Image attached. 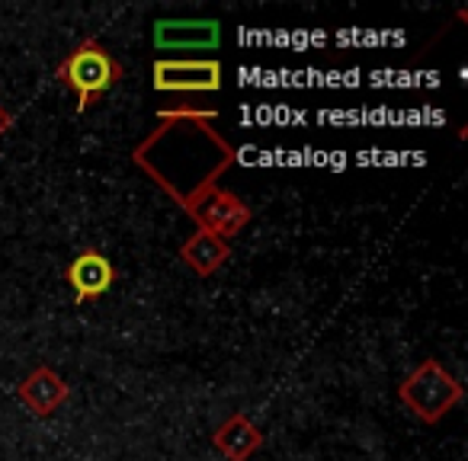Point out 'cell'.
<instances>
[{"instance_id": "cell-8", "label": "cell", "mask_w": 468, "mask_h": 461, "mask_svg": "<svg viewBox=\"0 0 468 461\" xmlns=\"http://www.w3.org/2000/svg\"><path fill=\"white\" fill-rule=\"evenodd\" d=\"M16 397H20V403L29 410V414L46 420V416H52L55 410H61L68 401H71V384H68L55 369L39 365V369H33L20 384H16Z\"/></svg>"}, {"instance_id": "cell-10", "label": "cell", "mask_w": 468, "mask_h": 461, "mask_svg": "<svg viewBox=\"0 0 468 461\" xmlns=\"http://www.w3.org/2000/svg\"><path fill=\"white\" fill-rule=\"evenodd\" d=\"M228 257H231L228 241L208 235V231H193V235L186 237V244L180 247V260L186 263L196 276H202V279L218 273V269L228 263Z\"/></svg>"}, {"instance_id": "cell-7", "label": "cell", "mask_w": 468, "mask_h": 461, "mask_svg": "<svg viewBox=\"0 0 468 461\" xmlns=\"http://www.w3.org/2000/svg\"><path fill=\"white\" fill-rule=\"evenodd\" d=\"M68 286L74 288V301L87 305V301H97L110 292V286L116 282V267L110 263V257L97 247L80 250L71 260V267L65 269Z\"/></svg>"}, {"instance_id": "cell-1", "label": "cell", "mask_w": 468, "mask_h": 461, "mask_svg": "<svg viewBox=\"0 0 468 461\" xmlns=\"http://www.w3.org/2000/svg\"><path fill=\"white\" fill-rule=\"evenodd\" d=\"M218 112L206 106H176L157 112V125L132 148V163L193 218L196 205L218 189L238 148L215 129Z\"/></svg>"}, {"instance_id": "cell-6", "label": "cell", "mask_w": 468, "mask_h": 461, "mask_svg": "<svg viewBox=\"0 0 468 461\" xmlns=\"http://www.w3.org/2000/svg\"><path fill=\"white\" fill-rule=\"evenodd\" d=\"M221 46L218 20H157L154 48L157 52H215Z\"/></svg>"}, {"instance_id": "cell-9", "label": "cell", "mask_w": 468, "mask_h": 461, "mask_svg": "<svg viewBox=\"0 0 468 461\" xmlns=\"http://www.w3.org/2000/svg\"><path fill=\"white\" fill-rule=\"evenodd\" d=\"M212 445L225 455L228 461H248L257 448L263 445L261 426H254L248 414H231L218 429L212 433Z\"/></svg>"}, {"instance_id": "cell-4", "label": "cell", "mask_w": 468, "mask_h": 461, "mask_svg": "<svg viewBox=\"0 0 468 461\" xmlns=\"http://www.w3.org/2000/svg\"><path fill=\"white\" fill-rule=\"evenodd\" d=\"M151 84L157 93H218L225 84L221 61L215 58H157L151 65Z\"/></svg>"}, {"instance_id": "cell-11", "label": "cell", "mask_w": 468, "mask_h": 461, "mask_svg": "<svg viewBox=\"0 0 468 461\" xmlns=\"http://www.w3.org/2000/svg\"><path fill=\"white\" fill-rule=\"evenodd\" d=\"M14 122H16V119H14V112H10V110H4V106H0V138H4L10 129H14Z\"/></svg>"}, {"instance_id": "cell-5", "label": "cell", "mask_w": 468, "mask_h": 461, "mask_svg": "<svg viewBox=\"0 0 468 461\" xmlns=\"http://www.w3.org/2000/svg\"><path fill=\"white\" fill-rule=\"evenodd\" d=\"M254 218V208L241 199V195H234L231 189H215L208 193L206 199L196 205L193 221L199 231H208V235L221 237V241H231L250 225Z\"/></svg>"}, {"instance_id": "cell-3", "label": "cell", "mask_w": 468, "mask_h": 461, "mask_svg": "<svg viewBox=\"0 0 468 461\" xmlns=\"http://www.w3.org/2000/svg\"><path fill=\"white\" fill-rule=\"evenodd\" d=\"M398 397H401V403L420 423H440L455 403H462L465 388H462L452 372L442 369V362L423 359V362L398 384Z\"/></svg>"}, {"instance_id": "cell-2", "label": "cell", "mask_w": 468, "mask_h": 461, "mask_svg": "<svg viewBox=\"0 0 468 461\" xmlns=\"http://www.w3.org/2000/svg\"><path fill=\"white\" fill-rule=\"evenodd\" d=\"M55 78L74 90L78 112H87L110 87L122 80V65L100 46L97 39H84L68 52V58L55 68Z\"/></svg>"}]
</instances>
